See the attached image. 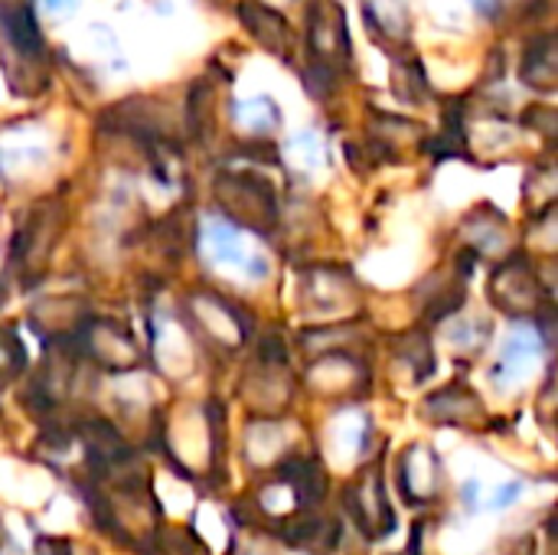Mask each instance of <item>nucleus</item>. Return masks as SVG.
I'll list each match as a JSON object with an SVG mask.
<instances>
[{
  "mask_svg": "<svg viewBox=\"0 0 558 555\" xmlns=\"http://www.w3.org/2000/svg\"><path fill=\"white\" fill-rule=\"evenodd\" d=\"M523 82L539 88V92H553V85H556V46H553V36L533 39V46L526 49Z\"/></svg>",
  "mask_w": 558,
  "mask_h": 555,
  "instance_id": "nucleus-3",
  "label": "nucleus"
},
{
  "mask_svg": "<svg viewBox=\"0 0 558 555\" xmlns=\"http://www.w3.org/2000/svg\"><path fill=\"white\" fill-rule=\"evenodd\" d=\"M474 3H477L481 10H487V13H494V10H497V7H500L504 0H474Z\"/></svg>",
  "mask_w": 558,
  "mask_h": 555,
  "instance_id": "nucleus-8",
  "label": "nucleus"
},
{
  "mask_svg": "<svg viewBox=\"0 0 558 555\" xmlns=\"http://www.w3.org/2000/svg\"><path fill=\"white\" fill-rule=\"evenodd\" d=\"M242 268H245V275H248V278H255V281H262V278L268 275V262H265L262 255H255V258H252L248 265H242Z\"/></svg>",
  "mask_w": 558,
  "mask_h": 555,
  "instance_id": "nucleus-7",
  "label": "nucleus"
},
{
  "mask_svg": "<svg viewBox=\"0 0 558 555\" xmlns=\"http://www.w3.org/2000/svg\"><path fill=\"white\" fill-rule=\"evenodd\" d=\"M206 242H209V249H213V255L219 262H242L245 265V255H242V245H239V232L229 222H209L206 226Z\"/></svg>",
  "mask_w": 558,
  "mask_h": 555,
  "instance_id": "nucleus-5",
  "label": "nucleus"
},
{
  "mask_svg": "<svg viewBox=\"0 0 558 555\" xmlns=\"http://www.w3.org/2000/svg\"><path fill=\"white\" fill-rule=\"evenodd\" d=\"M307 43L320 65H340L350 59L347 16L333 0H317L307 13Z\"/></svg>",
  "mask_w": 558,
  "mask_h": 555,
  "instance_id": "nucleus-1",
  "label": "nucleus"
},
{
  "mask_svg": "<svg viewBox=\"0 0 558 555\" xmlns=\"http://www.w3.org/2000/svg\"><path fill=\"white\" fill-rule=\"evenodd\" d=\"M239 16H242V26L265 49H271L275 56H291V39L294 36H291L288 20L278 10H271V7H265L258 0H245V3H239Z\"/></svg>",
  "mask_w": 558,
  "mask_h": 555,
  "instance_id": "nucleus-2",
  "label": "nucleus"
},
{
  "mask_svg": "<svg viewBox=\"0 0 558 555\" xmlns=\"http://www.w3.org/2000/svg\"><path fill=\"white\" fill-rule=\"evenodd\" d=\"M523 494V481H513L510 487H504L494 500H490V510H504V507H510V504H517V497Z\"/></svg>",
  "mask_w": 558,
  "mask_h": 555,
  "instance_id": "nucleus-6",
  "label": "nucleus"
},
{
  "mask_svg": "<svg viewBox=\"0 0 558 555\" xmlns=\"http://www.w3.org/2000/svg\"><path fill=\"white\" fill-rule=\"evenodd\" d=\"M7 36H10L16 52H26V56H39L43 52V33L36 26V16H33L29 3H23V7L7 13Z\"/></svg>",
  "mask_w": 558,
  "mask_h": 555,
  "instance_id": "nucleus-4",
  "label": "nucleus"
}]
</instances>
